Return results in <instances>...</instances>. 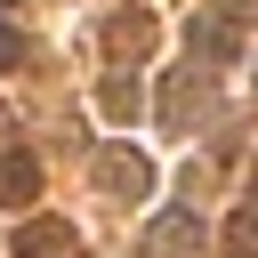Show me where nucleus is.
I'll return each instance as SVG.
<instances>
[{
  "instance_id": "obj_1",
  "label": "nucleus",
  "mask_w": 258,
  "mask_h": 258,
  "mask_svg": "<svg viewBox=\"0 0 258 258\" xmlns=\"http://www.w3.org/2000/svg\"><path fill=\"white\" fill-rule=\"evenodd\" d=\"M32 194H40V161L8 145V153H0V202H8V210H24Z\"/></svg>"
},
{
  "instance_id": "obj_2",
  "label": "nucleus",
  "mask_w": 258,
  "mask_h": 258,
  "mask_svg": "<svg viewBox=\"0 0 258 258\" xmlns=\"http://www.w3.org/2000/svg\"><path fill=\"white\" fill-rule=\"evenodd\" d=\"M97 177H105L113 194H145V161H137V153H105V161H97Z\"/></svg>"
},
{
  "instance_id": "obj_3",
  "label": "nucleus",
  "mask_w": 258,
  "mask_h": 258,
  "mask_svg": "<svg viewBox=\"0 0 258 258\" xmlns=\"http://www.w3.org/2000/svg\"><path fill=\"white\" fill-rule=\"evenodd\" d=\"M185 242H202V226H194V218H161V226H153V242H145V250H153V258H177V250H185Z\"/></svg>"
},
{
  "instance_id": "obj_4",
  "label": "nucleus",
  "mask_w": 258,
  "mask_h": 258,
  "mask_svg": "<svg viewBox=\"0 0 258 258\" xmlns=\"http://www.w3.org/2000/svg\"><path fill=\"white\" fill-rule=\"evenodd\" d=\"M16 250H24V258H48V250H64V226H56V218H40V226H24V234H16Z\"/></svg>"
},
{
  "instance_id": "obj_5",
  "label": "nucleus",
  "mask_w": 258,
  "mask_h": 258,
  "mask_svg": "<svg viewBox=\"0 0 258 258\" xmlns=\"http://www.w3.org/2000/svg\"><path fill=\"white\" fill-rule=\"evenodd\" d=\"M0 56H24V32L16 24H0Z\"/></svg>"
}]
</instances>
